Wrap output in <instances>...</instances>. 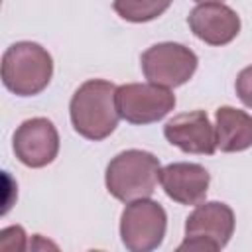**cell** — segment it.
Segmentation results:
<instances>
[{
  "label": "cell",
  "mask_w": 252,
  "mask_h": 252,
  "mask_svg": "<svg viewBox=\"0 0 252 252\" xmlns=\"http://www.w3.org/2000/svg\"><path fill=\"white\" fill-rule=\"evenodd\" d=\"M159 159L146 150H126L110 159L104 173L108 193L130 203L136 199H148L154 195L159 181Z\"/></svg>",
  "instance_id": "obj_2"
},
{
  "label": "cell",
  "mask_w": 252,
  "mask_h": 252,
  "mask_svg": "<svg viewBox=\"0 0 252 252\" xmlns=\"http://www.w3.org/2000/svg\"><path fill=\"white\" fill-rule=\"evenodd\" d=\"M175 106V94L154 83H126L116 87V108L130 124H152L167 116Z\"/></svg>",
  "instance_id": "obj_7"
},
{
  "label": "cell",
  "mask_w": 252,
  "mask_h": 252,
  "mask_svg": "<svg viewBox=\"0 0 252 252\" xmlns=\"http://www.w3.org/2000/svg\"><path fill=\"white\" fill-rule=\"evenodd\" d=\"M159 183L171 201L179 205H199L207 197L211 175L201 163L177 161L161 167Z\"/></svg>",
  "instance_id": "obj_11"
},
{
  "label": "cell",
  "mask_w": 252,
  "mask_h": 252,
  "mask_svg": "<svg viewBox=\"0 0 252 252\" xmlns=\"http://www.w3.org/2000/svg\"><path fill=\"white\" fill-rule=\"evenodd\" d=\"M236 94L238 98L248 106L252 108V65L250 67H244L238 77H236Z\"/></svg>",
  "instance_id": "obj_14"
},
{
  "label": "cell",
  "mask_w": 252,
  "mask_h": 252,
  "mask_svg": "<svg viewBox=\"0 0 252 252\" xmlns=\"http://www.w3.org/2000/svg\"><path fill=\"white\" fill-rule=\"evenodd\" d=\"M187 24L193 35L209 45H226L240 32L238 14L222 2H201L189 16Z\"/></svg>",
  "instance_id": "obj_10"
},
{
  "label": "cell",
  "mask_w": 252,
  "mask_h": 252,
  "mask_svg": "<svg viewBox=\"0 0 252 252\" xmlns=\"http://www.w3.org/2000/svg\"><path fill=\"white\" fill-rule=\"evenodd\" d=\"M195 2H199V4H201V2H222V0H195Z\"/></svg>",
  "instance_id": "obj_15"
},
{
  "label": "cell",
  "mask_w": 252,
  "mask_h": 252,
  "mask_svg": "<svg viewBox=\"0 0 252 252\" xmlns=\"http://www.w3.org/2000/svg\"><path fill=\"white\" fill-rule=\"evenodd\" d=\"M140 63L148 83L175 89L185 85L193 77L199 59L189 47L173 41H163L148 47L142 53Z\"/></svg>",
  "instance_id": "obj_6"
},
{
  "label": "cell",
  "mask_w": 252,
  "mask_h": 252,
  "mask_svg": "<svg viewBox=\"0 0 252 252\" xmlns=\"http://www.w3.org/2000/svg\"><path fill=\"white\" fill-rule=\"evenodd\" d=\"M53 77V59L33 41H18L2 55V83L18 96L39 94Z\"/></svg>",
  "instance_id": "obj_3"
},
{
  "label": "cell",
  "mask_w": 252,
  "mask_h": 252,
  "mask_svg": "<svg viewBox=\"0 0 252 252\" xmlns=\"http://www.w3.org/2000/svg\"><path fill=\"white\" fill-rule=\"evenodd\" d=\"M173 0H114V12L132 24H144L159 18Z\"/></svg>",
  "instance_id": "obj_13"
},
{
  "label": "cell",
  "mask_w": 252,
  "mask_h": 252,
  "mask_svg": "<svg viewBox=\"0 0 252 252\" xmlns=\"http://www.w3.org/2000/svg\"><path fill=\"white\" fill-rule=\"evenodd\" d=\"M165 140L185 154L213 156L217 150L215 126L209 122L205 110H191L173 116L163 126Z\"/></svg>",
  "instance_id": "obj_9"
},
{
  "label": "cell",
  "mask_w": 252,
  "mask_h": 252,
  "mask_svg": "<svg viewBox=\"0 0 252 252\" xmlns=\"http://www.w3.org/2000/svg\"><path fill=\"white\" fill-rule=\"evenodd\" d=\"M217 148L224 154L252 148V116L232 106H220L215 112Z\"/></svg>",
  "instance_id": "obj_12"
},
{
  "label": "cell",
  "mask_w": 252,
  "mask_h": 252,
  "mask_svg": "<svg viewBox=\"0 0 252 252\" xmlns=\"http://www.w3.org/2000/svg\"><path fill=\"white\" fill-rule=\"evenodd\" d=\"M167 215L156 201L136 199L126 203L120 217V238L130 252L156 250L165 236Z\"/></svg>",
  "instance_id": "obj_5"
},
{
  "label": "cell",
  "mask_w": 252,
  "mask_h": 252,
  "mask_svg": "<svg viewBox=\"0 0 252 252\" xmlns=\"http://www.w3.org/2000/svg\"><path fill=\"white\" fill-rule=\"evenodd\" d=\"M69 116L79 136L93 142L108 138L120 118L116 108V87L104 79L85 81L71 98Z\"/></svg>",
  "instance_id": "obj_1"
},
{
  "label": "cell",
  "mask_w": 252,
  "mask_h": 252,
  "mask_svg": "<svg viewBox=\"0 0 252 252\" xmlns=\"http://www.w3.org/2000/svg\"><path fill=\"white\" fill-rule=\"evenodd\" d=\"M234 232V213L226 203H199L185 220V240L179 252H217L224 248Z\"/></svg>",
  "instance_id": "obj_4"
},
{
  "label": "cell",
  "mask_w": 252,
  "mask_h": 252,
  "mask_svg": "<svg viewBox=\"0 0 252 252\" xmlns=\"http://www.w3.org/2000/svg\"><path fill=\"white\" fill-rule=\"evenodd\" d=\"M12 148L16 158L26 167H45L59 154V134L51 120L37 116L24 120L12 140Z\"/></svg>",
  "instance_id": "obj_8"
}]
</instances>
